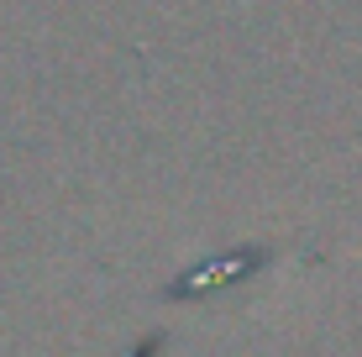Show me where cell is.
Returning <instances> with one entry per match:
<instances>
[{
    "label": "cell",
    "instance_id": "cell-1",
    "mask_svg": "<svg viewBox=\"0 0 362 357\" xmlns=\"http://www.w3.org/2000/svg\"><path fill=\"white\" fill-rule=\"evenodd\" d=\"M268 263V252H231V257H221V263H205V268H194L189 279H179V294H199L205 284H231V279H242V274H252V268H263Z\"/></svg>",
    "mask_w": 362,
    "mask_h": 357
},
{
    "label": "cell",
    "instance_id": "cell-2",
    "mask_svg": "<svg viewBox=\"0 0 362 357\" xmlns=\"http://www.w3.org/2000/svg\"><path fill=\"white\" fill-rule=\"evenodd\" d=\"M158 352H163V336L153 331V336H142V341H136V347H132L127 357H158Z\"/></svg>",
    "mask_w": 362,
    "mask_h": 357
}]
</instances>
